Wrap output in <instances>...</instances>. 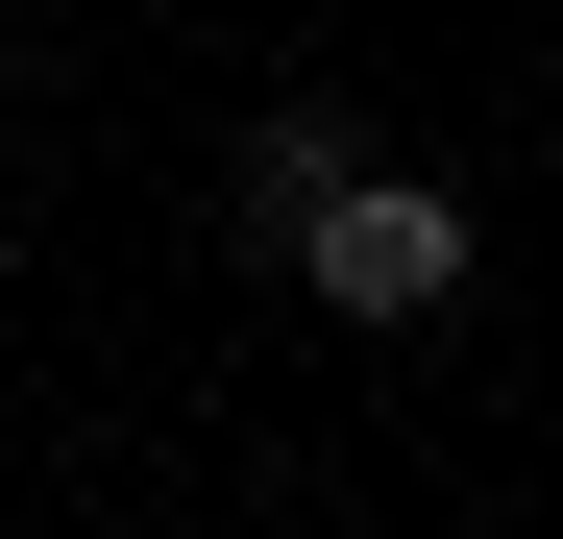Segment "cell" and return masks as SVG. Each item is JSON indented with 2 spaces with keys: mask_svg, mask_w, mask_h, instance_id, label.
I'll return each mask as SVG.
<instances>
[{
  "mask_svg": "<svg viewBox=\"0 0 563 539\" xmlns=\"http://www.w3.org/2000/svg\"><path fill=\"white\" fill-rule=\"evenodd\" d=\"M465 270H490V221H465L441 172L367 147V172H343V221L295 245V295H319V319H367V343H441V319H465Z\"/></svg>",
  "mask_w": 563,
  "mask_h": 539,
  "instance_id": "1",
  "label": "cell"
},
{
  "mask_svg": "<svg viewBox=\"0 0 563 539\" xmlns=\"http://www.w3.org/2000/svg\"><path fill=\"white\" fill-rule=\"evenodd\" d=\"M343 172H367V123H343V99H269V123L221 147V245H269V270H295V245L343 221Z\"/></svg>",
  "mask_w": 563,
  "mask_h": 539,
  "instance_id": "2",
  "label": "cell"
}]
</instances>
